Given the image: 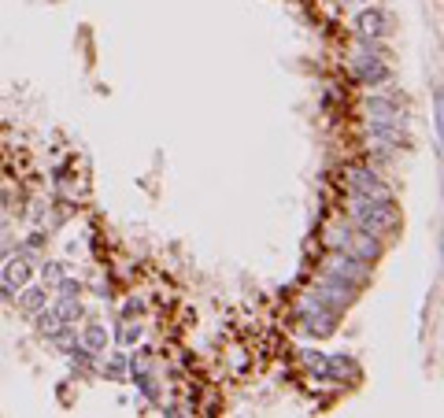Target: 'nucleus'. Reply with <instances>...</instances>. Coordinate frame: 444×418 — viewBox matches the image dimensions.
<instances>
[{
  "label": "nucleus",
  "instance_id": "nucleus-1",
  "mask_svg": "<svg viewBox=\"0 0 444 418\" xmlns=\"http://www.w3.org/2000/svg\"><path fill=\"white\" fill-rule=\"evenodd\" d=\"M30 274H34V256H30V248H19V244H15V252L8 256V263H4V270H0V278H4L11 289H22V285L30 281Z\"/></svg>",
  "mask_w": 444,
  "mask_h": 418
},
{
  "label": "nucleus",
  "instance_id": "nucleus-2",
  "mask_svg": "<svg viewBox=\"0 0 444 418\" xmlns=\"http://www.w3.org/2000/svg\"><path fill=\"white\" fill-rule=\"evenodd\" d=\"M345 252L348 256H356V259H363V263H370V259H377V241L370 237L367 230H359V233H348V241H345Z\"/></svg>",
  "mask_w": 444,
  "mask_h": 418
},
{
  "label": "nucleus",
  "instance_id": "nucleus-3",
  "mask_svg": "<svg viewBox=\"0 0 444 418\" xmlns=\"http://www.w3.org/2000/svg\"><path fill=\"white\" fill-rule=\"evenodd\" d=\"M352 189L359 193V197H385V189H382V181H377V174L370 171V167H352Z\"/></svg>",
  "mask_w": 444,
  "mask_h": 418
},
{
  "label": "nucleus",
  "instance_id": "nucleus-4",
  "mask_svg": "<svg viewBox=\"0 0 444 418\" xmlns=\"http://www.w3.org/2000/svg\"><path fill=\"white\" fill-rule=\"evenodd\" d=\"M352 67H356V74L363 78V82H370V85H377V82H385V78H389V67L377 56H356V60H352Z\"/></svg>",
  "mask_w": 444,
  "mask_h": 418
},
{
  "label": "nucleus",
  "instance_id": "nucleus-5",
  "mask_svg": "<svg viewBox=\"0 0 444 418\" xmlns=\"http://www.w3.org/2000/svg\"><path fill=\"white\" fill-rule=\"evenodd\" d=\"M367 111H370L374 123H400V108H396L393 100H385V97H370L367 100Z\"/></svg>",
  "mask_w": 444,
  "mask_h": 418
},
{
  "label": "nucleus",
  "instance_id": "nucleus-6",
  "mask_svg": "<svg viewBox=\"0 0 444 418\" xmlns=\"http://www.w3.org/2000/svg\"><path fill=\"white\" fill-rule=\"evenodd\" d=\"M108 341H111V333L104 330L100 322H89V326H85V333H82V344H85L89 351H93V356H100V351L108 348Z\"/></svg>",
  "mask_w": 444,
  "mask_h": 418
},
{
  "label": "nucleus",
  "instance_id": "nucleus-7",
  "mask_svg": "<svg viewBox=\"0 0 444 418\" xmlns=\"http://www.w3.org/2000/svg\"><path fill=\"white\" fill-rule=\"evenodd\" d=\"M19 304H22L26 315H34V311H41L48 304V289H45V285H26L22 296H19Z\"/></svg>",
  "mask_w": 444,
  "mask_h": 418
},
{
  "label": "nucleus",
  "instance_id": "nucleus-8",
  "mask_svg": "<svg viewBox=\"0 0 444 418\" xmlns=\"http://www.w3.org/2000/svg\"><path fill=\"white\" fill-rule=\"evenodd\" d=\"M359 34L363 37H382L385 34V15L382 11H363L359 15Z\"/></svg>",
  "mask_w": 444,
  "mask_h": 418
},
{
  "label": "nucleus",
  "instance_id": "nucleus-9",
  "mask_svg": "<svg viewBox=\"0 0 444 418\" xmlns=\"http://www.w3.org/2000/svg\"><path fill=\"white\" fill-rule=\"evenodd\" d=\"M326 374H333V377H356L359 367H356V359H348V356H330V359H326Z\"/></svg>",
  "mask_w": 444,
  "mask_h": 418
},
{
  "label": "nucleus",
  "instance_id": "nucleus-10",
  "mask_svg": "<svg viewBox=\"0 0 444 418\" xmlns=\"http://www.w3.org/2000/svg\"><path fill=\"white\" fill-rule=\"evenodd\" d=\"M34 319H37V330H41L45 337H52V333H56L60 326H63L60 315H56V307H48V304H45L41 311H34Z\"/></svg>",
  "mask_w": 444,
  "mask_h": 418
},
{
  "label": "nucleus",
  "instance_id": "nucleus-11",
  "mask_svg": "<svg viewBox=\"0 0 444 418\" xmlns=\"http://www.w3.org/2000/svg\"><path fill=\"white\" fill-rule=\"evenodd\" d=\"M56 289H60V300H78V296H82V289H85V285H82V281H74V278H67V274H63V278L56 281Z\"/></svg>",
  "mask_w": 444,
  "mask_h": 418
},
{
  "label": "nucleus",
  "instance_id": "nucleus-12",
  "mask_svg": "<svg viewBox=\"0 0 444 418\" xmlns=\"http://www.w3.org/2000/svg\"><path fill=\"white\" fill-rule=\"evenodd\" d=\"M56 315H60V322H74L78 315H82V307H78V300H60Z\"/></svg>",
  "mask_w": 444,
  "mask_h": 418
},
{
  "label": "nucleus",
  "instance_id": "nucleus-13",
  "mask_svg": "<svg viewBox=\"0 0 444 418\" xmlns=\"http://www.w3.org/2000/svg\"><path fill=\"white\" fill-rule=\"evenodd\" d=\"M126 363H130V356H126V351H119V356L108 359V367H104V370H108V377H123L126 374Z\"/></svg>",
  "mask_w": 444,
  "mask_h": 418
},
{
  "label": "nucleus",
  "instance_id": "nucleus-14",
  "mask_svg": "<svg viewBox=\"0 0 444 418\" xmlns=\"http://www.w3.org/2000/svg\"><path fill=\"white\" fill-rule=\"evenodd\" d=\"M119 341H123V344H137V341H141V326H137V322H123V326H119Z\"/></svg>",
  "mask_w": 444,
  "mask_h": 418
},
{
  "label": "nucleus",
  "instance_id": "nucleus-15",
  "mask_svg": "<svg viewBox=\"0 0 444 418\" xmlns=\"http://www.w3.org/2000/svg\"><path fill=\"white\" fill-rule=\"evenodd\" d=\"M63 274H67V270H63V263H41V281L45 285H56Z\"/></svg>",
  "mask_w": 444,
  "mask_h": 418
},
{
  "label": "nucleus",
  "instance_id": "nucleus-16",
  "mask_svg": "<svg viewBox=\"0 0 444 418\" xmlns=\"http://www.w3.org/2000/svg\"><path fill=\"white\" fill-rule=\"evenodd\" d=\"M11 252H15V244H11V241H0V259H8Z\"/></svg>",
  "mask_w": 444,
  "mask_h": 418
},
{
  "label": "nucleus",
  "instance_id": "nucleus-17",
  "mask_svg": "<svg viewBox=\"0 0 444 418\" xmlns=\"http://www.w3.org/2000/svg\"><path fill=\"white\" fill-rule=\"evenodd\" d=\"M8 296H11V285H8L4 278H0V300H8Z\"/></svg>",
  "mask_w": 444,
  "mask_h": 418
},
{
  "label": "nucleus",
  "instance_id": "nucleus-18",
  "mask_svg": "<svg viewBox=\"0 0 444 418\" xmlns=\"http://www.w3.org/2000/svg\"><path fill=\"white\" fill-rule=\"evenodd\" d=\"M348 4H359V0H348Z\"/></svg>",
  "mask_w": 444,
  "mask_h": 418
}]
</instances>
